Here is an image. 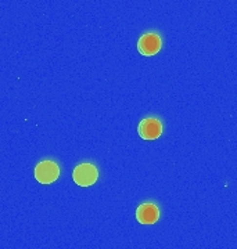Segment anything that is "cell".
<instances>
[{
	"mask_svg": "<svg viewBox=\"0 0 237 249\" xmlns=\"http://www.w3.org/2000/svg\"><path fill=\"white\" fill-rule=\"evenodd\" d=\"M162 47V40L161 36L156 32H147L144 35L140 36V39L138 40V50L143 55H154L157 54Z\"/></svg>",
	"mask_w": 237,
	"mask_h": 249,
	"instance_id": "3957f363",
	"label": "cell"
},
{
	"mask_svg": "<svg viewBox=\"0 0 237 249\" xmlns=\"http://www.w3.org/2000/svg\"><path fill=\"white\" fill-rule=\"evenodd\" d=\"M72 178L78 186H92L93 183H96L99 178V170L93 163H80L74 169Z\"/></svg>",
	"mask_w": 237,
	"mask_h": 249,
	"instance_id": "7a4b0ae2",
	"label": "cell"
},
{
	"mask_svg": "<svg viewBox=\"0 0 237 249\" xmlns=\"http://www.w3.org/2000/svg\"><path fill=\"white\" fill-rule=\"evenodd\" d=\"M136 219L140 224H154L159 219V208L154 202H143L136 211Z\"/></svg>",
	"mask_w": 237,
	"mask_h": 249,
	"instance_id": "5b68a950",
	"label": "cell"
},
{
	"mask_svg": "<svg viewBox=\"0 0 237 249\" xmlns=\"http://www.w3.org/2000/svg\"><path fill=\"white\" fill-rule=\"evenodd\" d=\"M60 176V166L50 160H44L39 162L35 168V178L42 184L54 183Z\"/></svg>",
	"mask_w": 237,
	"mask_h": 249,
	"instance_id": "6da1fadb",
	"label": "cell"
},
{
	"mask_svg": "<svg viewBox=\"0 0 237 249\" xmlns=\"http://www.w3.org/2000/svg\"><path fill=\"white\" fill-rule=\"evenodd\" d=\"M139 136L144 140H156L162 134V122L157 118H144L141 119L138 127Z\"/></svg>",
	"mask_w": 237,
	"mask_h": 249,
	"instance_id": "277c9868",
	"label": "cell"
}]
</instances>
